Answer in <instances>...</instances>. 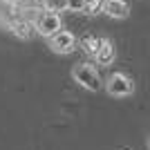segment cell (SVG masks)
I'll list each match as a JSON object with an SVG mask.
<instances>
[{"label":"cell","mask_w":150,"mask_h":150,"mask_svg":"<svg viewBox=\"0 0 150 150\" xmlns=\"http://www.w3.org/2000/svg\"><path fill=\"white\" fill-rule=\"evenodd\" d=\"M11 34L13 36H18V38H23V40H27V38H31V31H34V23H29V20H25V18H16V20H11Z\"/></svg>","instance_id":"52a82bcc"},{"label":"cell","mask_w":150,"mask_h":150,"mask_svg":"<svg viewBox=\"0 0 150 150\" xmlns=\"http://www.w3.org/2000/svg\"><path fill=\"white\" fill-rule=\"evenodd\" d=\"M9 2H11V5H18V2H23V0H9Z\"/></svg>","instance_id":"7c38bea8"},{"label":"cell","mask_w":150,"mask_h":150,"mask_svg":"<svg viewBox=\"0 0 150 150\" xmlns=\"http://www.w3.org/2000/svg\"><path fill=\"white\" fill-rule=\"evenodd\" d=\"M43 7L47 11H65L67 9V0H43Z\"/></svg>","instance_id":"9c48e42d"},{"label":"cell","mask_w":150,"mask_h":150,"mask_svg":"<svg viewBox=\"0 0 150 150\" xmlns=\"http://www.w3.org/2000/svg\"><path fill=\"white\" fill-rule=\"evenodd\" d=\"M103 13H108L114 20H123L130 13V5L125 0H103Z\"/></svg>","instance_id":"5b68a950"},{"label":"cell","mask_w":150,"mask_h":150,"mask_svg":"<svg viewBox=\"0 0 150 150\" xmlns=\"http://www.w3.org/2000/svg\"><path fill=\"white\" fill-rule=\"evenodd\" d=\"M88 0H67V9L69 11H83Z\"/></svg>","instance_id":"8fae6325"},{"label":"cell","mask_w":150,"mask_h":150,"mask_svg":"<svg viewBox=\"0 0 150 150\" xmlns=\"http://www.w3.org/2000/svg\"><path fill=\"white\" fill-rule=\"evenodd\" d=\"M50 47H52V52H56V54H69V52H74V47H76V36L72 31L61 29L50 38Z\"/></svg>","instance_id":"277c9868"},{"label":"cell","mask_w":150,"mask_h":150,"mask_svg":"<svg viewBox=\"0 0 150 150\" xmlns=\"http://www.w3.org/2000/svg\"><path fill=\"white\" fill-rule=\"evenodd\" d=\"M99 47H101V38H96V36H83L81 38V50L85 54H90V56H94L99 52Z\"/></svg>","instance_id":"ba28073f"},{"label":"cell","mask_w":150,"mask_h":150,"mask_svg":"<svg viewBox=\"0 0 150 150\" xmlns=\"http://www.w3.org/2000/svg\"><path fill=\"white\" fill-rule=\"evenodd\" d=\"M36 29H38V34H40V36L52 38L56 31L63 29V20H61V16H58L56 11H45V13H40V16H38Z\"/></svg>","instance_id":"3957f363"},{"label":"cell","mask_w":150,"mask_h":150,"mask_svg":"<svg viewBox=\"0 0 150 150\" xmlns=\"http://www.w3.org/2000/svg\"><path fill=\"white\" fill-rule=\"evenodd\" d=\"M85 13H90V16H96V13H103V0H88L85 2V9H83Z\"/></svg>","instance_id":"30bf717a"},{"label":"cell","mask_w":150,"mask_h":150,"mask_svg":"<svg viewBox=\"0 0 150 150\" xmlns=\"http://www.w3.org/2000/svg\"><path fill=\"white\" fill-rule=\"evenodd\" d=\"M105 90L110 96H117V99H123V96H130L134 92V83L128 74L123 72H114V74L108 76L105 81Z\"/></svg>","instance_id":"7a4b0ae2"},{"label":"cell","mask_w":150,"mask_h":150,"mask_svg":"<svg viewBox=\"0 0 150 150\" xmlns=\"http://www.w3.org/2000/svg\"><path fill=\"white\" fill-rule=\"evenodd\" d=\"M121 150H130V148H121Z\"/></svg>","instance_id":"5bb4252c"},{"label":"cell","mask_w":150,"mask_h":150,"mask_svg":"<svg viewBox=\"0 0 150 150\" xmlns=\"http://www.w3.org/2000/svg\"><path fill=\"white\" fill-rule=\"evenodd\" d=\"M148 148H150V137H148Z\"/></svg>","instance_id":"4fadbf2b"},{"label":"cell","mask_w":150,"mask_h":150,"mask_svg":"<svg viewBox=\"0 0 150 150\" xmlns=\"http://www.w3.org/2000/svg\"><path fill=\"white\" fill-rule=\"evenodd\" d=\"M114 56H117V50H114L112 40L101 38V47H99V52L94 54L96 63H99V65H112V63H114Z\"/></svg>","instance_id":"8992f818"},{"label":"cell","mask_w":150,"mask_h":150,"mask_svg":"<svg viewBox=\"0 0 150 150\" xmlns=\"http://www.w3.org/2000/svg\"><path fill=\"white\" fill-rule=\"evenodd\" d=\"M72 79H74L81 88L90 90V92H96V90L103 88V81H101L96 67L90 65V63H76L74 69H72Z\"/></svg>","instance_id":"6da1fadb"}]
</instances>
